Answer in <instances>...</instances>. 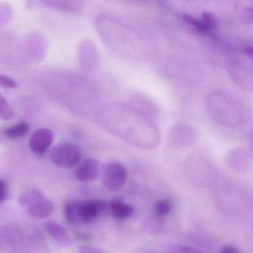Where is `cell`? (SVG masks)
I'll list each match as a JSON object with an SVG mask.
<instances>
[{"label":"cell","instance_id":"cell-9","mask_svg":"<svg viewBox=\"0 0 253 253\" xmlns=\"http://www.w3.org/2000/svg\"><path fill=\"white\" fill-rule=\"evenodd\" d=\"M43 3L56 9L65 11H79L83 7V2L78 1H46Z\"/></svg>","mask_w":253,"mask_h":253},{"label":"cell","instance_id":"cell-18","mask_svg":"<svg viewBox=\"0 0 253 253\" xmlns=\"http://www.w3.org/2000/svg\"><path fill=\"white\" fill-rule=\"evenodd\" d=\"M8 196V188L4 180L0 179V204H2L6 200Z\"/></svg>","mask_w":253,"mask_h":253},{"label":"cell","instance_id":"cell-4","mask_svg":"<svg viewBox=\"0 0 253 253\" xmlns=\"http://www.w3.org/2000/svg\"><path fill=\"white\" fill-rule=\"evenodd\" d=\"M54 141V133L48 128L37 129L29 139V147L36 154H43Z\"/></svg>","mask_w":253,"mask_h":253},{"label":"cell","instance_id":"cell-16","mask_svg":"<svg viewBox=\"0 0 253 253\" xmlns=\"http://www.w3.org/2000/svg\"><path fill=\"white\" fill-rule=\"evenodd\" d=\"M0 86L5 88H15L17 86V84L10 77L0 75Z\"/></svg>","mask_w":253,"mask_h":253},{"label":"cell","instance_id":"cell-20","mask_svg":"<svg viewBox=\"0 0 253 253\" xmlns=\"http://www.w3.org/2000/svg\"><path fill=\"white\" fill-rule=\"evenodd\" d=\"M219 253H241V251L235 248V247H232V246H228V247H224L222 249Z\"/></svg>","mask_w":253,"mask_h":253},{"label":"cell","instance_id":"cell-3","mask_svg":"<svg viewBox=\"0 0 253 253\" xmlns=\"http://www.w3.org/2000/svg\"><path fill=\"white\" fill-rule=\"evenodd\" d=\"M106 207V203L100 200L78 201L80 223L94 221L103 212Z\"/></svg>","mask_w":253,"mask_h":253},{"label":"cell","instance_id":"cell-19","mask_svg":"<svg viewBox=\"0 0 253 253\" xmlns=\"http://www.w3.org/2000/svg\"><path fill=\"white\" fill-rule=\"evenodd\" d=\"M80 253H103L98 249L91 246H85L81 250Z\"/></svg>","mask_w":253,"mask_h":253},{"label":"cell","instance_id":"cell-1","mask_svg":"<svg viewBox=\"0 0 253 253\" xmlns=\"http://www.w3.org/2000/svg\"><path fill=\"white\" fill-rule=\"evenodd\" d=\"M81 158V151L76 145L63 143L53 148L51 152L52 162L61 168H72Z\"/></svg>","mask_w":253,"mask_h":253},{"label":"cell","instance_id":"cell-11","mask_svg":"<svg viewBox=\"0 0 253 253\" xmlns=\"http://www.w3.org/2000/svg\"><path fill=\"white\" fill-rule=\"evenodd\" d=\"M45 228L50 236L57 241H65L67 233L64 227L54 221H48L45 223Z\"/></svg>","mask_w":253,"mask_h":253},{"label":"cell","instance_id":"cell-13","mask_svg":"<svg viewBox=\"0 0 253 253\" xmlns=\"http://www.w3.org/2000/svg\"><path fill=\"white\" fill-rule=\"evenodd\" d=\"M14 117V112L7 100L0 94V119L11 121Z\"/></svg>","mask_w":253,"mask_h":253},{"label":"cell","instance_id":"cell-10","mask_svg":"<svg viewBox=\"0 0 253 253\" xmlns=\"http://www.w3.org/2000/svg\"><path fill=\"white\" fill-rule=\"evenodd\" d=\"M30 129V125L26 121L19 123L5 129V135L8 138L17 139L26 135Z\"/></svg>","mask_w":253,"mask_h":253},{"label":"cell","instance_id":"cell-14","mask_svg":"<svg viewBox=\"0 0 253 253\" xmlns=\"http://www.w3.org/2000/svg\"><path fill=\"white\" fill-rule=\"evenodd\" d=\"M156 215L164 217L168 215L171 211V204L169 201L165 199L158 200L155 205Z\"/></svg>","mask_w":253,"mask_h":253},{"label":"cell","instance_id":"cell-8","mask_svg":"<svg viewBox=\"0 0 253 253\" xmlns=\"http://www.w3.org/2000/svg\"><path fill=\"white\" fill-rule=\"evenodd\" d=\"M143 228L148 233L158 235L164 229V222L159 216H151L145 220Z\"/></svg>","mask_w":253,"mask_h":253},{"label":"cell","instance_id":"cell-15","mask_svg":"<svg viewBox=\"0 0 253 253\" xmlns=\"http://www.w3.org/2000/svg\"><path fill=\"white\" fill-rule=\"evenodd\" d=\"M43 197V195L41 193V192L38 190H32L29 192H26V193L23 194L20 196V202L22 205L27 206L29 207V205L35 202L39 198Z\"/></svg>","mask_w":253,"mask_h":253},{"label":"cell","instance_id":"cell-2","mask_svg":"<svg viewBox=\"0 0 253 253\" xmlns=\"http://www.w3.org/2000/svg\"><path fill=\"white\" fill-rule=\"evenodd\" d=\"M128 174L125 167L121 163L114 161L106 166L103 174L105 186L112 191L121 189L126 183Z\"/></svg>","mask_w":253,"mask_h":253},{"label":"cell","instance_id":"cell-6","mask_svg":"<svg viewBox=\"0 0 253 253\" xmlns=\"http://www.w3.org/2000/svg\"><path fill=\"white\" fill-rule=\"evenodd\" d=\"M28 210L32 217L39 219L47 218L54 212V204L49 199L43 196L29 205Z\"/></svg>","mask_w":253,"mask_h":253},{"label":"cell","instance_id":"cell-7","mask_svg":"<svg viewBox=\"0 0 253 253\" xmlns=\"http://www.w3.org/2000/svg\"><path fill=\"white\" fill-rule=\"evenodd\" d=\"M109 207H110L112 214L117 218H127V217L132 215L134 213V207L131 204L119 201V200L112 201Z\"/></svg>","mask_w":253,"mask_h":253},{"label":"cell","instance_id":"cell-12","mask_svg":"<svg viewBox=\"0 0 253 253\" xmlns=\"http://www.w3.org/2000/svg\"><path fill=\"white\" fill-rule=\"evenodd\" d=\"M200 21H201V33H209L215 27V17L210 13H204Z\"/></svg>","mask_w":253,"mask_h":253},{"label":"cell","instance_id":"cell-17","mask_svg":"<svg viewBox=\"0 0 253 253\" xmlns=\"http://www.w3.org/2000/svg\"><path fill=\"white\" fill-rule=\"evenodd\" d=\"M174 253H205L201 249L189 246H180L176 248Z\"/></svg>","mask_w":253,"mask_h":253},{"label":"cell","instance_id":"cell-5","mask_svg":"<svg viewBox=\"0 0 253 253\" xmlns=\"http://www.w3.org/2000/svg\"><path fill=\"white\" fill-rule=\"evenodd\" d=\"M100 173V163L97 160L90 158L85 160L76 171V177L81 182L94 180Z\"/></svg>","mask_w":253,"mask_h":253}]
</instances>
